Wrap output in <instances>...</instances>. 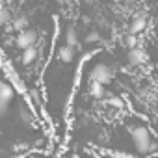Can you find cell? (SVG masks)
Instances as JSON below:
<instances>
[{"label":"cell","instance_id":"cell-7","mask_svg":"<svg viewBox=\"0 0 158 158\" xmlns=\"http://www.w3.org/2000/svg\"><path fill=\"white\" fill-rule=\"evenodd\" d=\"M65 45H69V47L78 45V34H76L74 26H67V30H65Z\"/></svg>","mask_w":158,"mask_h":158},{"label":"cell","instance_id":"cell-2","mask_svg":"<svg viewBox=\"0 0 158 158\" xmlns=\"http://www.w3.org/2000/svg\"><path fill=\"white\" fill-rule=\"evenodd\" d=\"M13 43H15V47H17L19 50H23V48H26V47H32V45L37 43V32H35L34 28L26 26V28H23V30L17 32Z\"/></svg>","mask_w":158,"mask_h":158},{"label":"cell","instance_id":"cell-6","mask_svg":"<svg viewBox=\"0 0 158 158\" xmlns=\"http://www.w3.org/2000/svg\"><path fill=\"white\" fill-rule=\"evenodd\" d=\"M91 82H93V80H91ZM89 95H91L93 99H104V95H106L104 84H101V82H93L91 88H89Z\"/></svg>","mask_w":158,"mask_h":158},{"label":"cell","instance_id":"cell-5","mask_svg":"<svg viewBox=\"0 0 158 158\" xmlns=\"http://www.w3.org/2000/svg\"><path fill=\"white\" fill-rule=\"evenodd\" d=\"M58 60L63 61V63H71V61L74 60V47H69V45L60 47V50H58Z\"/></svg>","mask_w":158,"mask_h":158},{"label":"cell","instance_id":"cell-9","mask_svg":"<svg viewBox=\"0 0 158 158\" xmlns=\"http://www.w3.org/2000/svg\"><path fill=\"white\" fill-rule=\"evenodd\" d=\"M125 45L128 47V48H132V47H138V39H136V34H128L127 37H125Z\"/></svg>","mask_w":158,"mask_h":158},{"label":"cell","instance_id":"cell-8","mask_svg":"<svg viewBox=\"0 0 158 158\" xmlns=\"http://www.w3.org/2000/svg\"><path fill=\"white\" fill-rule=\"evenodd\" d=\"M145 26H147L145 17H136V19L132 21V24H130V32H132V34H139V32L145 30Z\"/></svg>","mask_w":158,"mask_h":158},{"label":"cell","instance_id":"cell-10","mask_svg":"<svg viewBox=\"0 0 158 158\" xmlns=\"http://www.w3.org/2000/svg\"><path fill=\"white\" fill-rule=\"evenodd\" d=\"M108 104H110L112 108H117V110H121V108L125 106V104H123V101H121L119 97H110V99H108Z\"/></svg>","mask_w":158,"mask_h":158},{"label":"cell","instance_id":"cell-3","mask_svg":"<svg viewBox=\"0 0 158 158\" xmlns=\"http://www.w3.org/2000/svg\"><path fill=\"white\" fill-rule=\"evenodd\" d=\"M112 78H114V71L106 65V63H99L93 67L91 71V80L93 82H101V84H110L112 82Z\"/></svg>","mask_w":158,"mask_h":158},{"label":"cell","instance_id":"cell-12","mask_svg":"<svg viewBox=\"0 0 158 158\" xmlns=\"http://www.w3.org/2000/svg\"><path fill=\"white\" fill-rule=\"evenodd\" d=\"M54 2H60V4H65V2H67V0H54Z\"/></svg>","mask_w":158,"mask_h":158},{"label":"cell","instance_id":"cell-11","mask_svg":"<svg viewBox=\"0 0 158 158\" xmlns=\"http://www.w3.org/2000/svg\"><path fill=\"white\" fill-rule=\"evenodd\" d=\"M99 39H101V35H99L97 32H91V34H88V37H86L88 43H97Z\"/></svg>","mask_w":158,"mask_h":158},{"label":"cell","instance_id":"cell-1","mask_svg":"<svg viewBox=\"0 0 158 158\" xmlns=\"http://www.w3.org/2000/svg\"><path fill=\"white\" fill-rule=\"evenodd\" d=\"M130 138H132L134 147L139 154H154L158 151V141L152 138V134L145 127H132Z\"/></svg>","mask_w":158,"mask_h":158},{"label":"cell","instance_id":"cell-4","mask_svg":"<svg viewBox=\"0 0 158 158\" xmlns=\"http://www.w3.org/2000/svg\"><path fill=\"white\" fill-rule=\"evenodd\" d=\"M128 63L134 65V67L143 65V63H145V52H143L141 48H138V47L128 48Z\"/></svg>","mask_w":158,"mask_h":158}]
</instances>
